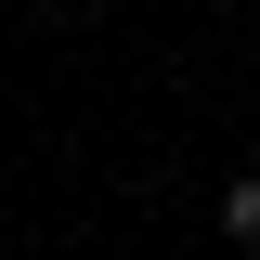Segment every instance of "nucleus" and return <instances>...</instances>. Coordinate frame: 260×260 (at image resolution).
Returning a JSON list of instances; mask_svg holds the SVG:
<instances>
[{"label": "nucleus", "mask_w": 260, "mask_h": 260, "mask_svg": "<svg viewBox=\"0 0 260 260\" xmlns=\"http://www.w3.org/2000/svg\"><path fill=\"white\" fill-rule=\"evenodd\" d=\"M221 234H234V247H260V169H247V182H221Z\"/></svg>", "instance_id": "obj_1"}]
</instances>
